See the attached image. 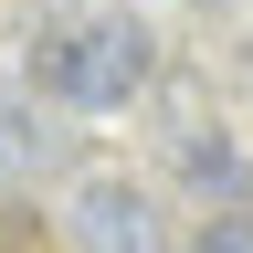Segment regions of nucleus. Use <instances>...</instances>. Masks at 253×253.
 <instances>
[{
  "label": "nucleus",
  "mask_w": 253,
  "mask_h": 253,
  "mask_svg": "<svg viewBox=\"0 0 253 253\" xmlns=\"http://www.w3.org/2000/svg\"><path fill=\"white\" fill-rule=\"evenodd\" d=\"M201 253H253V211H211L201 221Z\"/></svg>",
  "instance_id": "obj_5"
},
{
  "label": "nucleus",
  "mask_w": 253,
  "mask_h": 253,
  "mask_svg": "<svg viewBox=\"0 0 253 253\" xmlns=\"http://www.w3.org/2000/svg\"><path fill=\"white\" fill-rule=\"evenodd\" d=\"M32 84L63 95V106H126L148 84V32L137 21H74L32 42Z\"/></svg>",
  "instance_id": "obj_1"
},
{
  "label": "nucleus",
  "mask_w": 253,
  "mask_h": 253,
  "mask_svg": "<svg viewBox=\"0 0 253 253\" xmlns=\"http://www.w3.org/2000/svg\"><path fill=\"white\" fill-rule=\"evenodd\" d=\"M179 169L201 179V190L232 201V190H243V148H232V137H179Z\"/></svg>",
  "instance_id": "obj_3"
},
{
  "label": "nucleus",
  "mask_w": 253,
  "mask_h": 253,
  "mask_svg": "<svg viewBox=\"0 0 253 253\" xmlns=\"http://www.w3.org/2000/svg\"><path fill=\"white\" fill-rule=\"evenodd\" d=\"M74 243H84V253H158V211H148V190H126V179H84V190H74Z\"/></svg>",
  "instance_id": "obj_2"
},
{
  "label": "nucleus",
  "mask_w": 253,
  "mask_h": 253,
  "mask_svg": "<svg viewBox=\"0 0 253 253\" xmlns=\"http://www.w3.org/2000/svg\"><path fill=\"white\" fill-rule=\"evenodd\" d=\"M32 158H42V116L21 95H0V169H32Z\"/></svg>",
  "instance_id": "obj_4"
}]
</instances>
